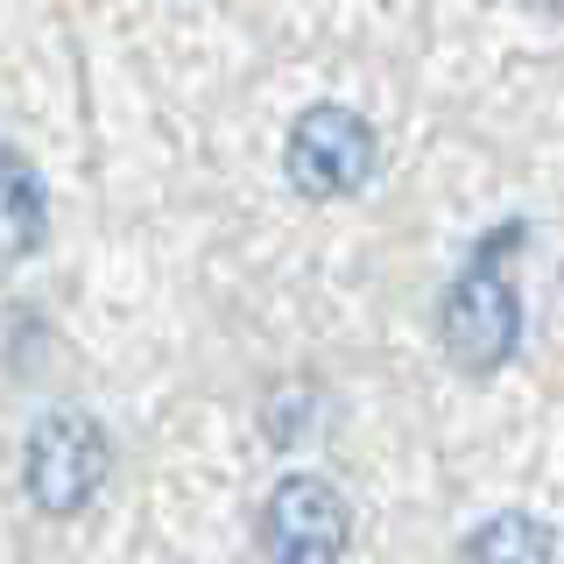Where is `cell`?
Masks as SVG:
<instances>
[{"label": "cell", "instance_id": "cell-4", "mask_svg": "<svg viewBox=\"0 0 564 564\" xmlns=\"http://www.w3.org/2000/svg\"><path fill=\"white\" fill-rule=\"evenodd\" d=\"M261 543H269V564H339L352 543L346 494L317 473H290L261 508Z\"/></svg>", "mask_w": 564, "mask_h": 564}, {"label": "cell", "instance_id": "cell-7", "mask_svg": "<svg viewBox=\"0 0 564 564\" xmlns=\"http://www.w3.org/2000/svg\"><path fill=\"white\" fill-rule=\"evenodd\" d=\"M536 8H557V0H536Z\"/></svg>", "mask_w": 564, "mask_h": 564}, {"label": "cell", "instance_id": "cell-5", "mask_svg": "<svg viewBox=\"0 0 564 564\" xmlns=\"http://www.w3.org/2000/svg\"><path fill=\"white\" fill-rule=\"evenodd\" d=\"M50 234V198L14 149H0V261H29Z\"/></svg>", "mask_w": 564, "mask_h": 564}, {"label": "cell", "instance_id": "cell-3", "mask_svg": "<svg viewBox=\"0 0 564 564\" xmlns=\"http://www.w3.org/2000/svg\"><path fill=\"white\" fill-rule=\"evenodd\" d=\"M381 163V141L352 106H311L304 120L290 128V149H282V170L304 198H352V191L375 176Z\"/></svg>", "mask_w": 564, "mask_h": 564}, {"label": "cell", "instance_id": "cell-6", "mask_svg": "<svg viewBox=\"0 0 564 564\" xmlns=\"http://www.w3.org/2000/svg\"><path fill=\"white\" fill-rule=\"evenodd\" d=\"M458 564H557V536H551V522L508 508V516H487L473 529Z\"/></svg>", "mask_w": 564, "mask_h": 564}, {"label": "cell", "instance_id": "cell-2", "mask_svg": "<svg viewBox=\"0 0 564 564\" xmlns=\"http://www.w3.org/2000/svg\"><path fill=\"white\" fill-rule=\"evenodd\" d=\"M106 466H113V445H106L99 416H85V410H50V416L29 431L22 480H29V501L43 508V516H78V508L99 494Z\"/></svg>", "mask_w": 564, "mask_h": 564}, {"label": "cell", "instance_id": "cell-1", "mask_svg": "<svg viewBox=\"0 0 564 564\" xmlns=\"http://www.w3.org/2000/svg\"><path fill=\"white\" fill-rule=\"evenodd\" d=\"M522 240H529L522 219L494 226V234L473 247L466 275L445 290L437 339H445V352H452L458 375H480V381H487V375H501V367L516 360V346H522V296H516V282H508L501 254H508V247H522Z\"/></svg>", "mask_w": 564, "mask_h": 564}]
</instances>
